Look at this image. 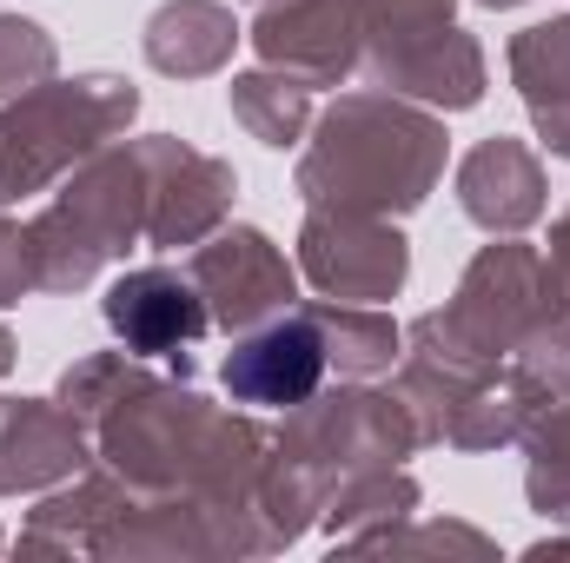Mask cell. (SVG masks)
Returning a JSON list of instances; mask_svg holds the SVG:
<instances>
[{"label": "cell", "instance_id": "obj_2", "mask_svg": "<svg viewBox=\"0 0 570 563\" xmlns=\"http://www.w3.org/2000/svg\"><path fill=\"white\" fill-rule=\"evenodd\" d=\"M107 325L146 352V358H166L179 345H199L206 338V298L199 285L179 279V273H127V279L107 292Z\"/></svg>", "mask_w": 570, "mask_h": 563}, {"label": "cell", "instance_id": "obj_1", "mask_svg": "<svg viewBox=\"0 0 570 563\" xmlns=\"http://www.w3.org/2000/svg\"><path fill=\"white\" fill-rule=\"evenodd\" d=\"M219 378H226V392L239 405H259V412L305 405L318 392V378H325V345H318V332L305 318H279V325L239 338Z\"/></svg>", "mask_w": 570, "mask_h": 563}]
</instances>
